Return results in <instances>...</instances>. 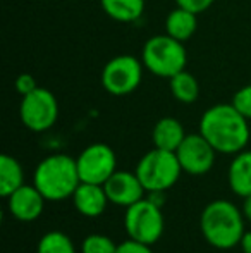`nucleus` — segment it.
Here are the masks:
<instances>
[{"instance_id":"obj_1","label":"nucleus","mask_w":251,"mask_h":253,"mask_svg":"<svg viewBox=\"0 0 251 253\" xmlns=\"http://www.w3.org/2000/svg\"><path fill=\"white\" fill-rule=\"evenodd\" d=\"M200 133L208 143L224 155H236L248 147V119L232 103H217L203 112L200 119Z\"/></svg>"},{"instance_id":"obj_2","label":"nucleus","mask_w":251,"mask_h":253,"mask_svg":"<svg viewBox=\"0 0 251 253\" xmlns=\"http://www.w3.org/2000/svg\"><path fill=\"white\" fill-rule=\"evenodd\" d=\"M245 213L229 200H214L200 215V231L217 250H231L245 236Z\"/></svg>"},{"instance_id":"obj_3","label":"nucleus","mask_w":251,"mask_h":253,"mask_svg":"<svg viewBox=\"0 0 251 253\" xmlns=\"http://www.w3.org/2000/svg\"><path fill=\"white\" fill-rule=\"evenodd\" d=\"M79 183L76 159L66 153L45 157L33 172V184L48 202H62L72 197Z\"/></svg>"},{"instance_id":"obj_4","label":"nucleus","mask_w":251,"mask_h":253,"mask_svg":"<svg viewBox=\"0 0 251 253\" xmlns=\"http://www.w3.org/2000/svg\"><path fill=\"white\" fill-rule=\"evenodd\" d=\"M141 62L144 69H148L151 74L171 80L174 74L186 69L188 52L182 42L169 37L167 33L155 35L144 42L141 50Z\"/></svg>"},{"instance_id":"obj_5","label":"nucleus","mask_w":251,"mask_h":253,"mask_svg":"<svg viewBox=\"0 0 251 253\" xmlns=\"http://www.w3.org/2000/svg\"><path fill=\"white\" fill-rule=\"evenodd\" d=\"M134 172L146 191H167L179 181L182 169L176 152L153 148L141 157Z\"/></svg>"},{"instance_id":"obj_6","label":"nucleus","mask_w":251,"mask_h":253,"mask_svg":"<svg viewBox=\"0 0 251 253\" xmlns=\"http://www.w3.org/2000/svg\"><path fill=\"white\" fill-rule=\"evenodd\" d=\"M164 227L165 220L162 209L148 198H141L126 209L124 229L131 240L153 247L164 234Z\"/></svg>"},{"instance_id":"obj_7","label":"nucleus","mask_w":251,"mask_h":253,"mask_svg":"<svg viewBox=\"0 0 251 253\" xmlns=\"http://www.w3.org/2000/svg\"><path fill=\"white\" fill-rule=\"evenodd\" d=\"M143 62L131 53L115 55L102 69V86L114 97H124L136 90L143 80Z\"/></svg>"},{"instance_id":"obj_8","label":"nucleus","mask_w":251,"mask_h":253,"mask_svg":"<svg viewBox=\"0 0 251 253\" xmlns=\"http://www.w3.org/2000/svg\"><path fill=\"white\" fill-rule=\"evenodd\" d=\"M21 123L35 133H43L55 126L59 119V102L47 88L38 86L30 95L21 98L19 105Z\"/></svg>"},{"instance_id":"obj_9","label":"nucleus","mask_w":251,"mask_h":253,"mask_svg":"<svg viewBox=\"0 0 251 253\" xmlns=\"http://www.w3.org/2000/svg\"><path fill=\"white\" fill-rule=\"evenodd\" d=\"M77 172L81 183L104 184L117 170L115 152L105 143H91L77 155Z\"/></svg>"},{"instance_id":"obj_10","label":"nucleus","mask_w":251,"mask_h":253,"mask_svg":"<svg viewBox=\"0 0 251 253\" xmlns=\"http://www.w3.org/2000/svg\"><path fill=\"white\" fill-rule=\"evenodd\" d=\"M182 172L191 176H203L210 172L215 164L217 150L208 143V140L198 131L194 134H186L182 143L176 150Z\"/></svg>"},{"instance_id":"obj_11","label":"nucleus","mask_w":251,"mask_h":253,"mask_svg":"<svg viewBox=\"0 0 251 253\" xmlns=\"http://www.w3.org/2000/svg\"><path fill=\"white\" fill-rule=\"evenodd\" d=\"M104 188L108 202L112 205L124 207V209L140 202L146 191L136 172H129V170H115L104 183Z\"/></svg>"},{"instance_id":"obj_12","label":"nucleus","mask_w":251,"mask_h":253,"mask_svg":"<svg viewBox=\"0 0 251 253\" xmlns=\"http://www.w3.org/2000/svg\"><path fill=\"white\" fill-rule=\"evenodd\" d=\"M47 198L35 184H23L19 190L7 197V209L14 219L21 222H33L41 215Z\"/></svg>"},{"instance_id":"obj_13","label":"nucleus","mask_w":251,"mask_h":253,"mask_svg":"<svg viewBox=\"0 0 251 253\" xmlns=\"http://www.w3.org/2000/svg\"><path fill=\"white\" fill-rule=\"evenodd\" d=\"M71 198H72L74 209L88 219L100 217L110 203L107 193H105L104 184L93 183H79V186L76 188Z\"/></svg>"},{"instance_id":"obj_14","label":"nucleus","mask_w":251,"mask_h":253,"mask_svg":"<svg viewBox=\"0 0 251 253\" xmlns=\"http://www.w3.org/2000/svg\"><path fill=\"white\" fill-rule=\"evenodd\" d=\"M227 183L234 195L246 198L251 195V150L236 153L227 169Z\"/></svg>"},{"instance_id":"obj_15","label":"nucleus","mask_w":251,"mask_h":253,"mask_svg":"<svg viewBox=\"0 0 251 253\" xmlns=\"http://www.w3.org/2000/svg\"><path fill=\"white\" fill-rule=\"evenodd\" d=\"M186 138L184 126L176 117H162L157 121L151 131V140L155 148L167 152H176Z\"/></svg>"},{"instance_id":"obj_16","label":"nucleus","mask_w":251,"mask_h":253,"mask_svg":"<svg viewBox=\"0 0 251 253\" xmlns=\"http://www.w3.org/2000/svg\"><path fill=\"white\" fill-rule=\"evenodd\" d=\"M198 14L191 12L188 9L182 7H176L174 10L169 12V16L165 17V33L169 37L176 38L179 42H188L198 28Z\"/></svg>"},{"instance_id":"obj_17","label":"nucleus","mask_w":251,"mask_h":253,"mask_svg":"<svg viewBox=\"0 0 251 253\" xmlns=\"http://www.w3.org/2000/svg\"><path fill=\"white\" fill-rule=\"evenodd\" d=\"M100 3L110 19L124 24L140 21L144 12V0H100Z\"/></svg>"},{"instance_id":"obj_18","label":"nucleus","mask_w":251,"mask_h":253,"mask_svg":"<svg viewBox=\"0 0 251 253\" xmlns=\"http://www.w3.org/2000/svg\"><path fill=\"white\" fill-rule=\"evenodd\" d=\"M24 184V170L19 160L10 155L0 157V195L10 197Z\"/></svg>"},{"instance_id":"obj_19","label":"nucleus","mask_w":251,"mask_h":253,"mask_svg":"<svg viewBox=\"0 0 251 253\" xmlns=\"http://www.w3.org/2000/svg\"><path fill=\"white\" fill-rule=\"evenodd\" d=\"M169 86H171L172 97L181 103H194L200 97V84L198 80L188 71H181V73L174 74L169 80Z\"/></svg>"},{"instance_id":"obj_20","label":"nucleus","mask_w":251,"mask_h":253,"mask_svg":"<svg viewBox=\"0 0 251 253\" xmlns=\"http://www.w3.org/2000/svg\"><path fill=\"white\" fill-rule=\"evenodd\" d=\"M36 253H76L74 243L62 231H50L38 241Z\"/></svg>"},{"instance_id":"obj_21","label":"nucleus","mask_w":251,"mask_h":253,"mask_svg":"<svg viewBox=\"0 0 251 253\" xmlns=\"http://www.w3.org/2000/svg\"><path fill=\"white\" fill-rule=\"evenodd\" d=\"M83 253H117V245L105 234H90L81 243Z\"/></svg>"},{"instance_id":"obj_22","label":"nucleus","mask_w":251,"mask_h":253,"mask_svg":"<svg viewBox=\"0 0 251 253\" xmlns=\"http://www.w3.org/2000/svg\"><path fill=\"white\" fill-rule=\"evenodd\" d=\"M232 105L243 114L248 121H251V84L241 86L232 97Z\"/></svg>"},{"instance_id":"obj_23","label":"nucleus","mask_w":251,"mask_h":253,"mask_svg":"<svg viewBox=\"0 0 251 253\" xmlns=\"http://www.w3.org/2000/svg\"><path fill=\"white\" fill-rule=\"evenodd\" d=\"M14 86H16V91L21 95V97H24V95H30L31 91H35L38 88V83L36 80H35L31 74H19L16 80V83H14Z\"/></svg>"},{"instance_id":"obj_24","label":"nucleus","mask_w":251,"mask_h":253,"mask_svg":"<svg viewBox=\"0 0 251 253\" xmlns=\"http://www.w3.org/2000/svg\"><path fill=\"white\" fill-rule=\"evenodd\" d=\"M176 5L182 7V9H188L194 14H201L205 10H208L214 5L215 0H174Z\"/></svg>"},{"instance_id":"obj_25","label":"nucleus","mask_w":251,"mask_h":253,"mask_svg":"<svg viewBox=\"0 0 251 253\" xmlns=\"http://www.w3.org/2000/svg\"><path fill=\"white\" fill-rule=\"evenodd\" d=\"M117 253H153L150 245L140 243L134 240H126L117 245Z\"/></svg>"},{"instance_id":"obj_26","label":"nucleus","mask_w":251,"mask_h":253,"mask_svg":"<svg viewBox=\"0 0 251 253\" xmlns=\"http://www.w3.org/2000/svg\"><path fill=\"white\" fill-rule=\"evenodd\" d=\"M148 200H150L151 203H155L157 207H164L165 203V191H148Z\"/></svg>"},{"instance_id":"obj_27","label":"nucleus","mask_w":251,"mask_h":253,"mask_svg":"<svg viewBox=\"0 0 251 253\" xmlns=\"http://www.w3.org/2000/svg\"><path fill=\"white\" fill-rule=\"evenodd\" d=\"M239 247H241L243 253H251V231L245 233V236H243V240H241V243H239Z\"/></svg>"},{"instance_id":"obj_28","label":"nucleus","mask_w":251,"mask_h":253,"mask_svg":"<svg viewBox=\"0 0 251 253\" xmlns=\"http://www.w3.org/2000/svg\"><path fill=\"white\" fill-rule=\"evenodd\" d=\"M243 213H245V219L251 222V195H248L243 202Z\"/></svg>"}]
</instances>
